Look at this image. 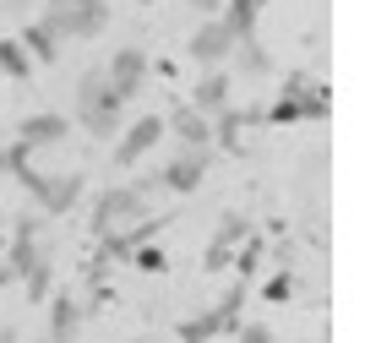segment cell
I'll list each match as a JSON object with an SVG mask.
<instances>
[{
  "label": "cell",
  "mask_w": 365,
  "mask_h": 343,
  "mask_svg": "<svg viewBox=\"0 0 365 343\" xmlns=\"http://www.w3.org/2000/svg\"><path fill=\"white\" fill-rule=\"evenodd\" d=\"M164 136H175V142H213V120L197 104H175L164 115Z\"/></svg>",
  "instance_id": "cell-13"
},
{
  "label": "cell",
  "mask_w": 365,
  "mask_h": 343,
  "mask_svg": "<svg viewBox=\"0 0 365 343\" xmlns=\"http://www.w3.org/2000/svg\"><path fill=\"white\" fill-rule=\"evenodd\" d=\"M0 343H22V332H16V327H6V322H0Z\"/></svg>",
  "instance_id": "cell-26"
},
{
  "label": "cell",
  "mask_w": 365,
  "mask_h": 343,
  "mask_svg": "<svg viewBox=\"0 0 365 343\" xmlns=\"http://www.w3.org/2000/svg\"><path fill=\"white\" fill-rule=\"evenodd\" d=\"M294 289H300V278L284 267V272H273V278L262 284V300H267V305H284V300H294Z\"/></svg>",
  "instance_id": "cell-21"
},
{
  "label": "cell",
  "mask_w": 365,
  "mask_h": 343,
  "mask_svg": "<svg viewBox=\"0 0 365 343\" xmlns=\"http://www.w3.org/2000/svg\"><path fill=\"white\" fill-rule=\"evenodd\" d=\"M185 6H197L202 16H218V11H224V0H185Z\"/></svg>",
  "instance_id": "cell-24"
},
{
  "label": "cell",
  "mask_w": 365,
  "mask_h": 343,
  "mask_svg": "<svg viewBox=\"0 0 365 343\" xmlns=\"http://www.w3.org/2000/svg\"><path fill=\"white\" fill-rule=\"evenodd\" d=\"M115 136H120V142H115V153H109V158H115V169H137L142 158L164 142V115H137L125 131H115Z\"/></svg>",
  "instance_id": "cell-6"
},
{
  "label": "cell",
  "mask_w": 365,
  "mask_h": 343,
  "mask_svg": "<svg viewBox=\"0 0 365 343\" xmlns=\"http://www.w3.org/2000/svg\"><path fill=\"white\" fill-rule=\"evenodd\" d=\"M16 44L28 49V60H33V66H55V60H61V49H66L61 39H55V33L44 28V22H28V28L16 33Z\"/></svg>",
  "instance_id": "cell-14"
},
{
  "label": "cell",
  "mask_w": 365,
  "mask_h": 343,
  "mask_svg": "<svg viewBox=\"0 0 365 343\" xmlns=\"http://www.w3.org/2000/svg\"><path fill=\"white\" fill-rule=\"evenodd\" d=\"M11 175L22 180V191L38 202V213H44V218H66V213H76V202H82V185H88L82 175H44V169H33L28 158H22Z\"/></svg>",
  "instance_id": "cell-5"
},
{
  "label": "cell",
  "mask_w": 365,
  "mask_h": 343,
  "mask_svg": "<svg viewBox=\"0 0 365 343\" xmlns=\"http://www.w3.org/2000/svg\"><path fill=\"white\" fill-rule=\"evenodd\" d=\"M251 229H257V224H251L245 213H224V218H218V235H213V240H224V245H240Z\"/></svg>",
  "instance_id": "cell-22"
},
{
  "label": "cell",
  "mask_w": 365,
  "mask_h": 343,
  "mask_svg": "<svg viewBox=\"0 0 365 343\" xmlns=\"http://www.w3.org/2000/svg\"><path fill=\"white\" fill-rule=\"evenodd\" d=\"M148 213H153V208H148L142 180H137V185H104V191H98V202H93V213H88V235L104 240V235H115V229L142 224Z\"/></svg>",
  "instance_id": "cell-4"
},
{
  "label": "cell",
  "mask_w": 365,
  "mask_h": 343,
  "mask_svg": "<svg viewBox=\"0 0 365 343\" xmlns=\"http://www.w3.org/2000/svg\"><path fill=\"white\" fill-rule=\"evenodd\" d=\"M300 109H305V120H327L333 115V88H327V82H311L305 98H300Z\"/></svg>",
  "instance_id": "cell-20"
},
{
  "label": "cell",
  "mask_w": 365,
  "mask_h": 343,
  "mask_svg": "<svg viewBox=\"0 0 365 343\" xmlns=\"http://www.w3.org/2000/svg\"><path fill=\"white\" fill-rule=\"evenodd\" d=\"M16 142H22L28 153H38V148H61V142H71V115H55V109L22 115V120H16Z\"/></svg>",
  "instance_id": "cell-8"
},
{
  "label": "cell",
  "mask_w": 365,
  "mask_h": 343,
  "mask_svg": "<svg viewBox=\"0 0 365 343\" xmlns=\"http://www.w3.org/2000/svg\"><path fill=\"white\" fill-rule=\"evenodd\" d=\"M229 93H235V76H229V66H213V71H202V82L191 88V98H185V104H197L202 115L213 120V115H224V109H229Z\"/></svg>",
  "instance_id": "cell-10"
},
{
  "label": "cell",
  "mask_w": 365,
  "mask_h": 343,
  "mask_svg": "<svg viewBox=\"0 0 365 343\" xmlns=\"http://www.w3.org/2000/svg\"><path fill=\"white\" fill-rule=\"evenodd\" d=\"M229 76H273V55H267V44H262L257 33H245V39H235V49H229Z\"/></svg>",
  "instance_id": "cell-12"
},
{
  "label": "cell",
  "mask_w": 365,
  "mask_h": 343,
  "mask_svg": "<svg viewBox=\"0 0 365 343\" xmlns=\"http://www.w3.org/2000/svg\"><path fill=\"white\" fill-rule=\"evenodd\" d=\"M229 49H235V33L224 28V16H202V28L191 33V44H185V55L197 60L202 71H213V66H224Z\"/></svg>",
  "instance_id": "cell-9"
},
{
  "label": "cell",
  "mask_w": 365,
  "mask_h": 343,
  "mask_svg": "<svg viewBox=\"0 0 365 343\" xmlns=\"http://www.w3.org/2000/svg\"><path fill=\"white\" fill-rule=\"evenodd\" d=\"M148 49H137V44H120L115 55H109V66H104V76H109V88L120 93V104H131L142 93V82H148Z\"/></svg>",
  "instance_id": "cell-7"
},
{
  "label": "cell",
  "mask_w": 365,
  "mask_h": 343,
  "mask_svg": "<svg viewBox=\"0 0 365 343\" xmlns=\"http://www.w3.org/2000/svg\"><path fill=\"white\" fill-rule=\"evenodd\" d=\"M0 251H6V235H0Z\"/></svg>",
  "instance_id": "cell-29"
},
{
  "label": "cell",
  "mask_w": 365,
  "mask_h": 343,
  "mask_svg": "<svg viewBox=\"0 0 365 343\" xmlns=\"http://www.w3.org/2000/svg\"><path fill=\"white\" fill-rule=\"evenodd\" d=\"M49 338L44 343H82V300L76 295H49Z\"/></svg>",
  "instance_id": "cell-11"
},
{
  "label": "cell",
  "mask_w": 365,
  "mask_h": 343,
  "mask_svg": "<svg viewBox=\"0 0 365 343\" xmlns=\"http://www.w3.org/2000/svg\"><path fill=\"white\" fill-rule=\"evenodd\" d=\"M257 6H262V11H267V0H257Z\"/></svg>",
  "instance_id": "cell-28"
},
{
  "label": "cell",
  "mask_w": 365,
  "mask_h": 343,
  "mask_svg": "<svg viewBox=\"0 0 365 343\" xmlns=\"http://www.w3.org/2000/svg\"><path fill=\"white\" fill-rule=\"evenodd\" d=\"M137 6H158V0H137Z\"/></svg>",
  "instance_id": "cell-27"
},
{
  "label": "cell",
  "mask_w": 365,
  "mask_h": 343,
  "mask_svg": "<svg viewBox=\"0 0 365 343\" xmlns=\"http://www.w3.org/2000/svg\"><path fill=\"white\" fill-rule=\"evenodd\" d=\"M175 338H180V343H213V338H218L213 311H197L191 322H180V327H175Z\"/></svg>",
  "instance_id": "cell-18"
},
{
  "label": "cell",
  "mask_w": 365,
  "mask_h": 343,
  "mask_svg": "<svg viewBox=\"0 0 365 343\" xmlns=\"http://www.w3.org/2000/svg\"><path fill=\"white\" fill-rule=\"evenodd\" d=\"M125 262H131L137 272H169V251H164V245H148V240H142V245H131V256H125Z\"/></svg>",
  "instance_id": "cell-19"
},
{
  "label": "cell",
  "mask_w": 365,
  "mask_h": 343,
  "mask_svg": "<svg viewBox=\"0 0 365 343\" xmlns=\"http://www.w3.org/2000/svg\"><path fill=\"white\" fill-rule=\"evenodd\" d=\"M305 88H311V71H300V66H294V71L284 76V98H305Z\"/></svg>",
  "instance_id": "cell-23"
},
{
  "label": "cell",
  "mask_w": 365,
  "mask_h": 343,
  "mask_svg": "<svg viewBox=\"0 0 365 343\" xmlns=\"http://www.w3.org/2000/svg\"><path fill=\"white\" fill-rule=\"evenodd\" d=\"M0 71L11 76V82H22V76H33V60H28V49L16 44V39H0Z\"/></svg>",
  "instance_id": "cell-17"
},
{
  "label": "cell",
  "mask_w": 365,
  "mask_h": 343,
  "mask_svg": "<svg viewBox=\"0 0 365 343\" xmlns=\"http://www.w3.org/2000/svg\"><path fill=\"white\" fill-rule=\"evenodd\" d=\"M109 0H44V11H38V22H44L61 44H93L98 33L109 28Z\"/></svg>",
  "instance_id": "cell-2"
},
{
  "label": "cell",
  "mask_w": 365,
  "mask_h": 343,
  "mask_svg": "<svg viewBox=\"0 0 365 343\" xmlns=\"http://www.w3.org/2000/svg\"><path fill=\"white\" fill-rule=\"evenodd\" d=\"M245 300H251V284H229L224 289V300H218V305H207V311H213V322H218V332H235L245 322Z\"/></svg>",
  "instance_id": "cell-15"
},
{
  "label": "cell",
  "mask_w": 365,
  "mask_h": 343,
  "mask_svg": "<svg viewBox=\"0 0 365 343\" xmlns=\"http://www.w3.org/2000/svg\"><path fill=\"white\" fill-rule=\"evenodd\" d=\"M16 284L28 289V305H44V300L55 295V267H49V256H38V262H33V267L22 272Z\"/></svg>",
  "instance_id": "cell-16"
},
{
  "label": "cell",
  "mask_w": 365,
  "mask_h": 343,
  "mask_svg": "<svg viewBox=\"0 0 365 343\" xmlns=\"http://www.w3.org/2000/svg\"><path fill=\"white\" fill-rule=\"evenodd\" d=\"M213 164H218L213 142H175L169 158H164V169H158L153 180H142V191L164 185V191H175V196H191V191L207 185V169H213Z\"/></svg>",
  "instance_id": "cell-3"
},
{
  "label": "cell",
  "mask_w": 365,
  "mask_h": 343,
  "mask_svg": "<svg viewBox=\"0 0 365 343\" xmlns=\"http://www.w3.org/2000/svg\"><path fill=\"white\" fill-rule=\"evenodd\" d=\"M120 93L109 88L104 66L98 71H82L76 76V126L93 136V142H115V131H120Z\"/></svg>",
  "instance_id": "cell-1"
},
{
  "label": "cell",
  "mask_w": 365,
  "mask_h": 343,
  "mask_svg": "<svg viewBox=\"0 0 365 343\" xmlns=\"http://www.w3.org/2000/svg\"><path fill=\"white\" fill-rule=\"evenodd\" d=\"M16 284V272H11V262H6V256H0V295H6V289Z\"/></svg>",
  "instance_id": "cell-25"
}]
</instances>
